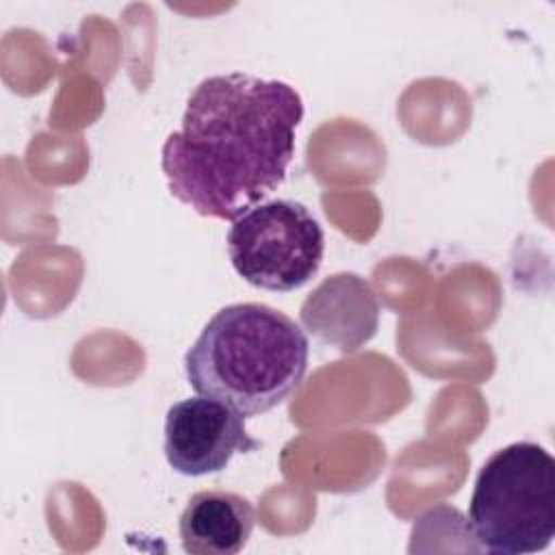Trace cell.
<instances>
[{"label": "cell", "instance_id": "1", "mask_svg": "<svg viewBox=\"0 0 555 555\" xmlns=\"http://www.w3.org/2000/svg\"><path fill=\"white\" fill-rule=\"evenodd\" d=\"M301 119V95L284 80L204 78L160 150L169 193L202 217L234 221L284 182Z\"/></svg>", "mask_w": 555, "mask_h": 555}, {"label": "cell", "instance_id": "2", "mask_svg": "<svg viewBox=\"0 0 555 555\" xmlns=\"http://www.w3.org/2000/svg\"><path fill=\"white\" fill-rule=\"evenodd\" d=\"M310 343L299 323L267 304L217 310L184 353L191 388L243 418L286 401L304 382Z\"/></svg>", "mask_w": 555, "mask_h": 555}, {"label": "cell", "instance_id": "3", "mask_svg": "<svg viewBox=\"0 0 555 555\" xmlns=\"http://www.w3.org/2000/svg\"><path fill=\"white\" fill-rule=\"evenodd\" d=\"M468 527L496 555L544 551L555 535V460L535 442H512L492 453L473 488Z\"/></svg>", "mask_w": 555, "mask_h": 555}, {"label": "cell", "instance_id": "4", "mask_svg": "<svg viewBox=\"0 0 555 555\" xmlns=\"http://www.w3.org/2000/svg\"><path fill=\"white\" fill-rule=\"evenodd\" d=\"M225 243L234 271L247 284L275 293L308 284L325 251L321 223L295 199L251 206L232 221Z\"/></svg>", "mask_w": 555, "mask_h": 555}, {"label": "cell", "instance_id": "5", "mask_svg": "<svg viewBox=\"0 0 555 555\" xmlns=\"http://www.w3.org/2000/svg\"><path fill=\"white\" fill-rule=\"evenodd\" d=\"M258 447L245 418L210 397H189L169 405L163 429V451L169 466L186 477L223 470L236 453Z\"/></svg>", "mask_w": 555, "mask_h": 555}, {"label": "cell", "instance_id": "6", "mask_svg": "<svg viewBox=\"0 0 555 555\" xmlns=\"http://www.w3.org/2000/svg\"><path fill=\"white\" fill-rule=\"evenodd\" d=\"M299 321L321 343L353 353L375 336L379 301L362 275L343 271L325 278L304 299Z\"/></svg>", "mask_w": 555, "mask_h": 555}, {"label": "cell", "instance_id": "7", "mask_svg": "<svg viewBox=\"0 0 555 555\" xmlns=\"http://www.w3.org/2000/svg\"><path fill=\"white\" fill-rule=\"evenodd\" d=\"M254 522L249 499L230 490H199L182 509L178 531L191 555H236L247 546Z\"/></svg>", "mask_w": 555, "mask_h": 555}]
</instances>
